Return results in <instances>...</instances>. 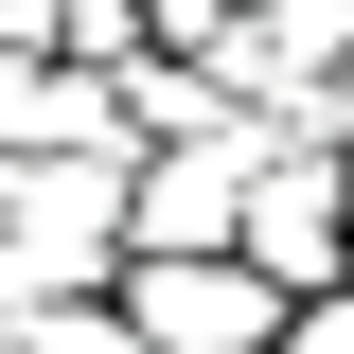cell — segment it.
Wrapping results in <instances>:
<instances>
[{"label": "cell", "mask_w": 354, "mask_h": 354, "mask_svg": "<svg viewBox=\"0 0 354 354\" xmlns=\"http://www.w3.org/2000/svg\"><path fill=\"white\" fill-rule=\"evenodd\" d=\"M124 337L142 354H283V283L248 248H124Z\"/></svg>", "instance_id": "2"}, {"label": "cell", "mask_w": 354, "mask_h": 354, "mask_svg": "<svg viewBox=\"0 0 354 354\" xmlns=\"http://www.w3.org/2000/svg\"><path fill=\"white\" fill-rule=\"evenodd\" d=\"M0 354H142V337H124V283H106V301H88V283H71V301H18Z\"/></svg>", "instance_id": "3"}, {"label": "cell", "mask_w": 354, "mask_h": 354, "mask_svg": "<svg viewBox=\"0 0 354 354\" xmlns=\"http://www.w3.org/2000/svg\"><path fill=\"white\" fill-rule=\"evenodd\" d=\"M283 354H354V283H319V301H283Z\"/></svg>", "instance_id": "4"}, {"label": "cell", "mask_w": 354, "mask_h": 354, "mask_svg": "<svg viewBox=\"0 0 354 354\" xmlns=\"http://www.w3.org/2000/svg\"><path fill=\"white\" fill-rule=\"evenodd\" d=\"M266 177V106H213L195 142H124V248H230Z\"/></svg>", "instance_id": "1"}, {"label": "cell", "mask_w": 354, "mask_h": 354, "mask_svg": "<svg viewBox=\"0 0 354 354\" xmlns=\"http://www.w3.org/2000/svg\"><path fill=\"white\" fill-rule=\"evenodd\" d=\"M301 124H319V142H354V53L319 71V106H301Z\"/></svg>", "instance_id": "5"}]
</instances>
